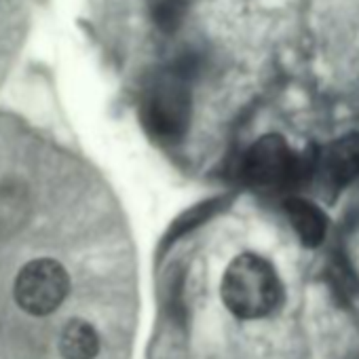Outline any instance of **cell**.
<instances>
[{
    "mask_svg": "<svg viewBox=\"0 0 359 359\" xmlns=\"http://www.w3.org/2000/svg\"><path fill=\"white\" fill-rule=\"evenodd\" d=\"M283 296L277 269L260 254L235 256L220 281V298L237 319H260L271 315Z\"/></svg>",
    "mask_w": 359,
    "mask_h": 359,
    "instance_id": "6da1fadb",
    "label": "cell"
},
{
    "mask_svg": "<svg viewBox=\"0 0 359 359\" xmlns=\"http://www.w3.org/2000/svg\"><path fill=\"white\" fill-rule=\"evenodd\" d=\"M317 152L298 154L281 135L269 133L254 142L241 158L239 171L256 189H290L313 180Z\"/></svg>",
    "mask_w": 359,
    "mask_h": 359,
    "instance_id": "7a4b0ae2",
    "label": "cell"
},
{
    "mask_svg": "<svg viewBox=\"0 0 359 359\" xmlns=\"http://www.w3.org/2000/svg\"><path fill=\"white\" fill-rule=\"evenodd\" d=\"M191 89L184 68H171L148 85L142 100L146 129L165 142L180 140L191 125Z\"/></svg>",
    "mask_w": 359,
    "mask_h": 359,
    "instance_id": "3957f363",
    "label": "cell"
},
{
    "mask_svg": "<svg viewBox=\"0 0 359 359\" xmlns=\"http://www.w3.org/2000/svg\"><path fill=\"white\" fill-rule=\"evenodd\" d=\"M70 292V277L55 260H34L15 279V300L30 315L53 313Z\"/></svg>",
    "mask_w": 359,
    "mask_h": 359,
    "instance_id": "277c9868",
    "label": "cell"
},
{
    "mask_svg": "<svg viewBox=\"0 0 359 359\" xmlns=\"http://www.w3.org/2000/svg\"><path fill=\"white\" fill-rule=\"evenodd\" d=\"M359 177V133H346L317 150L313 180L323 191H342Z\"/></svg>",
    "mask_w": 359,
    "mask_h": 359,
    "instance_id": "5b68a950",
    "label": "cell"
},
{
    "mask_svg": "<svg viewBox=\"0 0 359 359\" xmlns=\"http://www.w3.org/2000/svg\"><path fill=\"white\" fill-rule=\"evenodd\" d=\"M283 210L302 245L317 248L323 243L327 235V218L317 203L304 197H290L285 199Z\"/></svg>",
    "mask_w": 359,
    "mask_h": 359,
    "instance_id": "8992f818",
    "label": "cell"
},
{
    "mask_svg": "<svg viewBox=\"0 0 359 359\" xmlns=\"http://www.w3.org/2000/svg\"><path fill=\"white\" fill-rule=\"evenodd\" d=\"M60 351L64 359H95L100 353V334L89 321L72 319L60 336Z\"/></svg>",
    "mask_w": 359,
    "mask_h": 359,
    "instance_id": "52a82bcc",
    "label": "cell"
},
{
    "mask_svg": "<svg viewBox=\"0 0 359 359\" xmlns=\"http://www.w3.org/2000/svg\"><path fill=\"white\" fill-rule=\"evenodd\" d=\"M187 15V3L184 0H158L152 9V20L156 28L165 34H173L184 22Z\"/></svg>",
    "mask_w": 359,
    "mask_h": 359,
    "instance_id": "ba28073f",
    "label": "cell"
}]
</instances>
